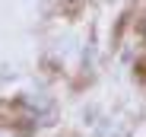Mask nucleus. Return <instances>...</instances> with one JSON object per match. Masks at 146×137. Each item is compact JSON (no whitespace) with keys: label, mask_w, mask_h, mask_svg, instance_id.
I'll list each match as a JSON object with an SVG mask.
<instances>
[{"label":"nucleus","mask_w":146,"mask_h":137,"mask_svg":"<svg viewBox=\"0 0 146 137\" xmlns=\"http://www.w3.org/2000/svg\"><path fill=\"white\" fill-rule=\"evenodd\" d=\"M99 137H130V128H127V121L114 118V121H108V124L102 128V134H99Z\"/></svg>","instance_id":"obj_1"}]
</instances>
